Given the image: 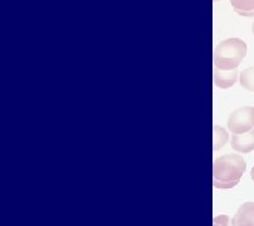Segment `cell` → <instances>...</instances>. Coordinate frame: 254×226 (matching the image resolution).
I'll list each match as a JSON object with an SVG mask.
<instances>
[{
	"mask_svg": "<svg viewBox=\"0 0 254 226\" xmlns=\"http://www.w3.org/2000/svg\"><path fill=\"white\" fill-rule=\"evenodd\" d=\"M228 128L234 135H242L254 129V107L247 106L235 110L228 118Z\"/></svg>",
	"mask_w": 254,
	"mask_h": 226,
	"instance_id": "3957f363",
	"label": "cell"
},
{
	"mask_svg": "<svg viewBox=\"0 0 254 226\" xmlns=\"http://www.w3.org/2000/svg\"><path fill=\"white\" fill-rule=\"evenodd\" d=\"M247 44L239 38L220 42L214 51V65L220 70H234L247 56Z\"/></svg>",
	"mask_w": 254,
	"mask_h": 226,
	"instance_id": "7a4b0ae2",
	"label": "cell"
},
{
	"mask_svg": "<svg viewBox=\"0 0 254 226\" xmlns=\"http://www.w3.org/2000/svg\"><path fill=\"white\" fill-rule=\"evenodd\" d=\"M239 83L247 91L254 93V67H249L242 70L239 74Z\"/></svg>",
	"mask_w": 254,
	"mask_h": 226,
	"instance_id": "9c48e42d",
	"label": "cell"
},
{
	"mask_svg": "<svg viewBox=\"0 0 254 226\" xmlns=\"http://www.w3.org/2000/svg\"><path fill=\"white\" fill-rule=\"evenodd\" d=\"M215 1H216V0H215Z\"/></svg>",
	"mask_w": 254,
	"mask_h": 226,
	"instance_id": "4fadbf2b",
	"label": "cell"
},
{
	"mask_svg": "<svg viewBox=\"0 0 254 226\" xmlns=\"http://www.w3.org/2000/svg\"><path fill=\"white\" fill-rule=\"evenodd\" d=\"M251 177H252V180L254 181V166H253V169H252V171H251Z\"/></svg>",
	"mask_w": 254,
	"mask_h": 226,
	"instance_id": "8fae6325",
	"label": "cell"
},
{
	"mask_svg": "<svg viewBox=\"0 0 254 226\" xmlns=\"http://www.w3.org/2000/svg\"><path fill=\"white\" fill-rule=\"evenodd\" d=\"M232 148L241 154H249L254 150V129L242 133V135H233L230 140Z\"/></svg>",
	"mask_w": 254,
	"mask_h": 226,
	"instance_id": "277c9868",
	"label": "cell"
},
{
	"mask_svg": "<svg viewBox=\"0 0 254 226\" xmlns=\"http://www.w3.org/2000/svg\"><path fill=\"white\" fill-rule=\"evenodd\" d=\"M252 33H253V35H254V23H253V25H252Z\"/></svg>",
	"mask_w": 254,
	"mask_h": 226,
	"instance_id": "7c38bea8",
	"label": "cell"
},
{
	"mask_svg": "<svg viewBox=\"0 0 254 226\" xmlns=\"http://www.w3.org/2000/svg\"><path fill=\"white\" fill-rule=\"evenodd\" d=\"M228 142V132L223 127L214 124L213 127V150L216 152L222 147H224Z\"/></svg>",
	"mask_w": 254,
	"mask_h": 226,
	"instance_id": "ba28073f",
	"label": "cell"
},
{
	"mask_svg": "<svg viewBox=\"0 0 254 226\" xmlns=\"http://www.w3.org/2000/svg\"><path fill=\"white\" fill-rule=\"evenodd\" d=\"M238 79V72L234 70H220L218 68L214 69V84L219 88L227 89L235 84Z\"/></svg>",
	"mask_w": 254,
	"mask_h": 226,
	"instance_id": "8992f818",
	"label": "cell"
},
{
	"mask_svg": "<svg viewBox=\"0 0 254 226\" xmlns=\"http://www.w3.org/2000/svg\"><path fill=\"white\" fill-rule=\"evenodd\" d=\"M247 164L242 156L229 154L220 156L213 165V185L216 188H233L241 182Z\"/></svg>",
	"mask_w": 254,
	"mask_h": 226,
	"instance_id": "6da1fadb",
	"label": "cell"
},
{
	"mask_svg": "<svg viewBox=\"0 0 254 226\" xmlns=\"http://www.w3.org/2000/svg\"><path fill=\"white\" fill-rule=\"evenodd\" d=\"M233 226H254V202H246L232 220Z\"/></svg>",
	"mask_w": 254,
	"mask_h": 226,
	"instance_id": "5b68a950",
	"label": "cell"
},
{
	"mask_svg": "<svg viewBox=\"0 0 254 226\" xmlns=\"http://www.w3.org/2000/svg\"><path fill=\"white\" fill-rule=\"evenodd\" d=\"M233 9L238 15L254 16V0H229Z\"/></svg>",
	"mask_w": 254,
	"mask_h": 226,
	"instance_id": "52a82bcc",
	"label": "cell"
},
{
	"mask_svg": "<svg viewBox=\"0 0 254 226\" xmlns=\"http://www.w3.org/2000/svg\"><path fill=\"white\" fill-rule=\"evenodd\" d=\"M213 226H233L229 216L219 215L213 219Z\"/></svg>",
	"mask_w": 254,
	"mask_h": 226,
	"instance_id": "30bf717a",
	"label": "cell"
}]
</instances>
